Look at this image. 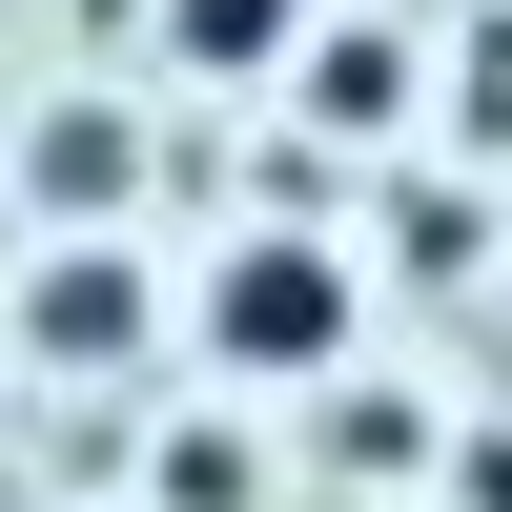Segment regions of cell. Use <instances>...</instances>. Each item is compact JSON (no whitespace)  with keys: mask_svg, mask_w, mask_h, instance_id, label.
Masks as SVG:
<instances>
[{"mask_svg":"<svg viewBox=\"0 0 512 512\" xmlns=\"http://www.w3.org/2000/svg\"><path fill=\"white\" fill-rule=\"evenodd\" d=\"M451 472H472V512H512V431H472V451H451Z\"/></svg>","mask_w":512,"mask_h":512,"instance_id":"6","label":"cell"},{"mask_svg":"<svg viewBox=\"0 0 512 512\" xmlns=\"http://www.w3.org/2000/svg\"><path fill=\"white\" fill-rule=\"evenodd\" d=\"M287 62H308L349 123H390V103H410V62H390V41H287Z\"/></svg>","mask_w":512,"mask_h":512,"instance_id":"5","label":"cell"},{"mask_svg":"<svg viewBox=\"0 0 512 512\" xmlns=\"http://www.w3.org/2000/svg\"><path fill=\"white\" fill-rule=\"evenodd\" d=\"M287 41H308V0H164V62H205V82H267Z\"/></svg>","mask_w":512,"mask_h":512,"instance_id":"3","label":"cell"},{"mask_svg":"<svg viewBox=\"0 0 512 512\" xmlns=\"http://www.w3.org/2000/svg\"><path fill=\"white\" fill-rule=\"evenodd\" d=\"M21 308H41V349H62V369H123V349H144V308H164V287H144V267H123V246H103V226H82V246H62V267H41V287H21Z\"/></svg>","mask_w":512,"mask_h":512,"instance_id":"2","label":"cell"},{"mask_svg":"<svg viewBox=\"0 0 512 512\" xmlns=\"http://www.w3.org/2000/svg\"><path fill=\"white\" fill-rule=\"evenodd\" d=\"M349 246H308V226H246L226 267H205V369H246V390H328L349 369Z\"/></svg>","mask_w":512,"mask_h":512,"instance_id":"1","label":"cell"},{"mask_svg":"<svg viewBox=\"0 0 512 512\" xmlns=\"http://www.w3.org/2000/svg\"><path fill=\"white\" fill-rule=\"evenodd\" d=\"M21 185H41V205H62V226H103V205H123V185H144V144H123V123H103V103H62V123H41V164H21Z\"/></svg>","mask_w":512,"mask_h":512,"instance_id":"4","label":"cell"}]
</instances>
